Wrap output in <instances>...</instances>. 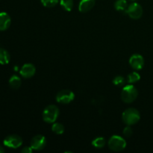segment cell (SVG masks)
Here are the masks:
<instances>
[{"label":"cell","instance_id":"cell-1","mask_svg":"<svg viewBox=\"0 0 153 153\" xmlns=\"http://www.w3.org/2000/svg\"><path fill=\"white\" fill-rule=\"evenodd\" d=\"M122 119L124 123L127 126H132L139 122L140 114L136 108H129L124 111L122 115Z\"/></svg>","mask_w":153,"mask_h":153},{"label":"cell","instance_id":"cell-2","mask_svg":"<svg viewBox=\"0 0 153 153\" xmlns=\"http://www.w3.org/2000/svg\"><path fill=\"white\" fill-rule=\"evenodd\" d=\"M60 111L58 106L49 105L43 111V120L47 123H54L59 116Z\"/></svg>","mask_w":153,"mask_h":153},{"label":"cell","instance_id":"cell-3","mask_svg":"<svg viewBox=\"0 0 153 153\" xmlns=\"http://www.w3.org/2000/svg\"><path fill=\"white\" fill-rule=\"evenodd\" d=\"M138 91L133 85H129L124 87L121 92V99L125 103H131L136 100Z\"/></svg>","mask_w":153,"mask_h":153},{"label":"cell","instance_id":"cell-4","mask_svg":"<svg viewBox=\"0 0 153 153\" xmlns=\"http://www.w3.org/2000/svg\"><path fill=\"white\" fill-rule=\"evenodd\" d=\"M108 147L114 152H120L126 147V142L123 137L118 135H114L109 139Z\"/></svg>","mask_w":153,"mask_h":153},{"label":"cell","instance_id":"cell-5","mask_svg":"<svg viewBox=\"0 0 153 153\" xmlns=\"http://www.w3.org/2000/svg\"><path fill=\"white\" fill-rule=\"evenodd\" d=\"M126 12L130 18L133 19H137L141 17L143 11L140 4L137 2H133L128 6Z\"/></svg>","mask_w":153,"mask_h":153},{"label":"cell","instance_id":"cell-6","mask_svg":"<svg viewBox=\"0 0 153 153\" xmlns=\"http://www.w3.org/2000/svg\"><path fill=\"white\" fill-rule=\"evenodd\" d=\"M74 98V93L70 90H62L56 95V101L61 104H69L73 101Z\"/></svg>","mask_w":153,"mask_h":153},{"label":"cell","instance_id":"cell-7","mask_svg":"<svg viewBox=\"0 0 153 153\" xmlns=\"http://www.w3.org/2000/svg\"><path fill=\"white\" fill-rule=\"evenodd\" d=\"M4 145L8 148L11 149H17L19 146H22V140L19 135L16 134H11L4 138Z\"/></svg>","mask_w":153,"mask_h":153},{"label":"cell","instance_id":"cell-8","mask_svg":"<svg viewBox=\"0 0 153 153\" xmlns=\"http://www.w3.org/2000/svg\"><path fill=\"white\" fill-rule=\"evenodd\" d=\"M46 145V137L41 134H37L32 137L31 140V146L34 150L40 151L44 149Z\"/></svg>","mask_w":153,"mask_h":153},{"label":"cell","instance_id":"cell-9","mask_svg":"<svg viewBox=\"0 0 153 153\" xmlns=\"http://www.w3.org/2000/svg\"><path fill=\"white\" fill-rule=\"evenodd\" d=\"M129 64L134 70H140L144 66V59L140 54H134L130 58Z\"/></svg>","mask_w":153,"mask_h":153},{"label":"cell","instance_id":"cell-10","mask_svg":"<svg viewBox=\"0 0 153 153\" xmlns=\"http://www.w3.org/2000/svg\"><path fill=\"white\" fill-rule=\"evenodd\" d=\"M20 75L25 79H30L33 77L36 73V67L32 64H25L20 70Z\"/></svg>","mask_w":153,"mask_h":153},{"label":"cell","instance_id":"cell-11","mask_svg":"<svg viewBox=\"0 0 153 153\" xmlns=\"http://www.w3.org/2000/svg\"><path fill=\"white\" fill-rule=\"evenodd\" d=\"M95 0H81L79 4V10L81 13L90 11L95 5Z\"/></svg>","mask_w":153,"mask_h":153},{"label":"cell","instance_id":"cell-12","mask_svg":"<svg viewBox=\"0 0 153 153\" xmlns=\"http://www.w3.org/2000/svg\"><path fill=\"white\" fill-rule=\"evenodd\" d=\"M11 19L10 16L5 12L0 13V31H5L10 27Z\"/></svg>","mask_w":153,"mask_h":153},{"label":"cell","instance_id":"cell-13","mask_svg":"<svg viewBox=\"0 0 153 153\" xmlns=\"http://www.w3.org/2000/svg\"><path fill=\"white\" fill-rule=\"evenodd\" d=\"M10 56L9 52L6 49L0 48V64H7L10 62Z\"/></svg>","mask_w":153,"mask_h":153},{"label":"cell","instance_id":"cell-14","mask_svg":"<svg viewBox=\"0 0 153 153\" xmlns=\"http://www.w3.org/2000/svg\"><path fill=\"white\" fill-rule=\"evenodd\" d=\"M21 83H22V82H21L20 78H19V76H16V75L12 76L10 78V79H9V85H10V88H13V89H19L21 86Z\"/></svg>","mask_w":153,"mask_h":153},{"label":"cell","instance_id":"cell-15","mask_svg":"<svg viewBox=\"0 0 153 153\" xmlns=\"http://www.w3.org/2000/svg\"><path fill=\"white\" fill-rule=\"evenodd\" d=\"M128 7L126 0H117L114 3V8L117 11H126Z\"/></svg>","mask_w":153,"mask_h":153},{"label":"cell","instance_id":"cell-16","mask_svg":"<svg viewBox=\"0 0 153 153\" xmlns=\"http://www.w3.org/2000/svg\"><path fill=\"white\" fill-rule=\"evenodd\" d=\"M91 143H92V146L94 147L97 148V149H102L105 146L106 140L104 137H99L94 139Z\"/></svg>","mask_w":153,"mask_h":153},{"label":"cell","instance_id":"cell-17","mask_svg":"<svg viewBox=\"0 0 153 153\" xmlns=\"http://www.w3.org/2000/svg\"><path fill=\"white\" fill-rule=\"evenodd\" d=\"M60 4L64 10L67 11H71L73 8L74 3H73V0H61Z\"/></svg>","mask_w":153,"mask_h":153},{"label":"cell","instance_id":"cell-18","mask_svg":"<svg viewBox=\"0 0 153 153\" xmlns=\"http://www.w3.org/2000/svg\"><path fill=\"white\" fill-rule=\"evenodd\" d=\"M52 131L56 134H62L64 132V126L59 123H55L52 126Z\"/></svg>","mask_w":153,"mask_h":153},{"label":"cell","instance_id":"cell-19","mask_svg":"<svg viewBox=\"0 0 153 153\" xmlns=\"http://www.w3.org/2000/svg\"><path fill=\"white\" fill-rule=\"evenodd\" d=\"M140 79V76L139 73L137 72H133L128 74V77H127V82L129 84H133L137 82Z\"/></svg>","mask_w":153,"mask_h":153},{"label":"cell","instance_id":"cell-20","mask_svg":"<svg viewBox=\"0 0 153 153\" xmlns=\"http://www.w3.org/2000/svg\"><path fill=\"white\" fill-rule=\"evenodd\" d=\"M40 1L46 7H53L58 3V0H40Z\"/></svg>","mask_w":153,"mask_h":153},{"label":"cell","instance_id":"cell-21","mask_svg":"<svg viewBox=\"0 0 153 153\" xmlns=\"http://www.w3.org/2000/svg\"><path fill=\"white\" fill-rule=\"evenodd\" d=\"M113 83L115 85H117V86H122V85H123L124 83H125V79H124L123 76H116V77L114 79Z\"/></svg>","mask_w":153,"mask_h":153},{"label":"cell","instance_id":"cell-22","mask_svg":"<svg viewBox=\"0 0 153 153\" xmlns=\"http://www.w3.org/2000/svg\"><path fill=\"white\" fill-rule=\"evenodd\" d=\"M123 133V134L126 136V137H131L133 134V131H132V128H131V126H127L126 128H124Z\"/></svg>","mask_w":153,"mask_h":153},{"label":"cell","instance_id":"cell-23","mask_svg":"<svg viewBox=\"0 0 153 153\" xmlns=\"http://www.w3.org/2000/svg\"><path fill=\"white\" fill-rule=\"evenodd\" d=\"M33 150H34V149L31 148V146H25V147L22 149L21 152L22 153H31Z\"/></svg>","mask_w":153,"mask_h":153},{"label":"cell","instance_id":"cell-24","mask_svg":"<svg viewBox=\"0 0 153 153\" xmlns=\"http://www.w3.org/2000/svg\"><path fill=\"white\" fill-rule=\"evenodd\" d=\"M4 152V149H3V147H1V146H0V153H3Z\"/></svg>","mask_w":153,"mask_h":153},{"label":"cell","instance_id":"cell-25","mask_svg":"<svg viewBox=\"0 0 153 153\" xmlns=\"http://www.w3.org/2000/svg\"><path fill=\"white\" fill-rule=\"evenodd\" d=\"M130 1H136V0H130Z\"/></svg>","mask_w":153,"mask_h":153}]
</instances>
